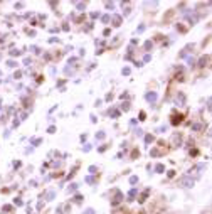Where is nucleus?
I'll list each match as a JSON object with an SVG mask.
<instances>
[{
	"label": "nucleus",
	"instance_id": "8",
	"mask_svg": "<svg viewBox=\"0 0 212 214\" xmlns=\"http://www.w3.org/2000/svg\"><path fill=\"white\" fill-rule=\"evenodd\" d=\"M121 199H123V194H121V192H116V196H115V199H113V204H118Z\"/></svg>",
	"mask_w": 212,
	"mask_h": 214
},
{
	"label": "nucleus",
	"instance_id": "28",
	"mask_svg": "<svg viewBox=\"0 0 212 214\" xmlns=\"http://www.w3.org/2000/svg\"><path fill=\"white\" fill-rule=\"evenodd\" d=\"M192 128H194V130H200V128H202V125H199V123H195V125L192 126Z\"/></svg>",
	"mask_w": 212,
	"mask_h": 214
},
{
	"label": "nucleus",
	"instance_id": "15",
	"mask_svg": "<svg viewBox=\"0 0 212 214\" xmlns=\"http://www.w3.org/2000/svg\"><path fill=\"white\" fill-rule=\"evenodd\" d=\"M76 7H78L79 10H83V9H84V3H83V2H76Z\"/></svg>",
	"mask_w": 212,
	"mask_h": 214
},
{
	"label": "nucleus",
	"instance_id": "29",
	"mask_svg": "<svg viewBox=\"0 0 212 214\" xmlns=\"http://www.w3.org/2000/svg\"><path fill=\"white\" fill-rule=\"evenodd\" d=\"M128 108H130V105H128V103H123V106H121V110H125V111H126Z\"/></svg>",
	"mask_w": 212,
	"mask_h": 214
},
{
	"label": "nucleus",
	"instance_id": "19",
	"mask_svg": "<svg viewBox=\"0 0 212 214\" xmlns=\"http://www.w3.org/2000/svg\"><path fill=\"white\" fill-rule=\"evenodd\" d=\"M14 204H15V206H22V204H24V202H22V201H20V199H14Z\"/></svg>",
	"mask_w": 212,
	"mask_h": 214
},
{
	"label": "nucleus",
	"instance_id": "1",
	"mask_svg": "<svg viewBox=\"0 0 212 214\" xmlns=\"http://www.w3.org/2000/svg\"><path fill=\"white\" fill-rule=\"evenodd\" d=\"M195 180L192 177H182L180 179V185L182 187H185V189H190V187H194Z\"/></svg>",
	"mask_w": 212,
	"mask_h": 214
},
{
	"label": "nucleus",
	"instance_id": "22",
	"mask_svg": "<svg viewBox=\"0 0 212 214\" xmlns=\"http://www.w3.org/2000/svg\"><path fill=\"white\" fill-rule=\"evenodd\" d=\"M89 172H91V174H96V167H94V165H91V167H89Z\"/></svg>",
	"mask_w": 212,
	"mask_h": 214
},
{
	"label": "nucleus",
	"instance_id": "24",
	"mask_svg": "<svg viewBox=\"0 0 212 214\" xmlns=\"http://www.w3.org/2000/svg\"><path fill=\"white\" fill-rule=\"evenodd\" d=\"M86 182H88V184H93V182H94V177H86Z\"/></svg>",
	"mask_w": 212,
	"mask_h": 214
},
{
	"label": "nucleus",
	"instance_id": "2",
	"mask_svg": "<svg viewBox=\"0 0 212 214\" xmlns=\"http://www.w3.org/2000/svg\"><path fill=\"white\" fill-rule=\"evenodd\" d=\"M109 20H113V25H121V15H116V14H113L111 17H109Z\"/></svg>",
	"mask_w": 212,
	"mask_h": 214
},
{
	"label": "nucleus",
	"instance_id": "9",
	"mask_svg": "<svg viewBox=\"0 0 212 214\" xmlns=\"http://www.w3.org/2000/svg\"><path fill=\"white\" fill-rule=\"evenodd\" d=\"M207 61H209V57H205V56H204V57H200V61H199V66H200V68H204Z\"/></svg>",
	"mask_w": 212,
	"mask_h": 214
},
{
	"label": "nucleus",
	"instance_id": "7",
	"mask_svg": "<svg viewBox=\"0 0 212 214\" xmlns=\"http://www.w3.org/2000/svg\"><path fill=\"white\" fill-rule=\"evenodd\" d=\"M180 140H182V137H180V133H175V135H174V137H172V142H174V145H178V143H180Z\"/></svg>",
	"mask_w": 212,
	"mask_h": 214
},
{
	"label": "nucleus",
	"instance_id": "17",
	"mask_svg": "<svg viewBox=\"0 0 212 214\" xmlns=\"http://www.w3.org/2000/svg\"><path fill=\"white\" fill-rule=\"evenodd\" d=\"M145 142H146V143L153 142V137H152V135H146V137H145Z\"/></svg>",
	"mask_w": 212,
	"mask_h": 214
},
{
	"label": "nucleus",
	"instance_id": "32",
	"mask_svg": "<svg viewBox=\"0 0 212 214\" xmlns=\"http://www.w3.org/2000/svg\"><path fill=\"white\" fill-rule=\"evenodd\" d=\"M123 74H130V68H125V69H123Z\"/></svg>",
	"mask_w": 212,
	"mask_h": 214
},
{
	"label": "nucleus",
	"instance_id": "16",
	"mask_svg": "<svg viewBox=\"0 0 212 214\" xmlns=\"http://www.w3.org/2000/svg\"><path fill=\"white\" fill-rule=\"evenodd\" d=\"M96 138H98V140H103V138H105V133H103V132L96 133Z\"/></svg>",
	"mask_w": 212,
	"mask_h": 214
},
{
	"label": "nucleus",
	"instance_id": "14",
	"mask_svg": "<svg viewBox=\"0 0 212 214\" xmlns=\"http://www.w3.org/2000/svg\"><path fill=\"white\" fill-rule=\"evenodd\" d=\"M136 182H138V177H136V175L130 177V184H136Z\"/></svg>",
	"mask_w": 212,
	"mask_h": 214
},
{
	"label": "nucleus",
	"instance_id": "21",
	"mask_svg": "<svg viewBox=\"0 0 212 214\" xmlns=\"http://www.w3.org/2000/svg\"><path fill=\"white\" fill-rule=\"evenodd\" d=\"M106 7H108V9H113V7H115V3H113V2H106Z\"/></svg>",
	"mask_w": 212,
	"mask_h": 214
},
{
	"label": "nucleus",
	"instance_id": "30",
	"mask_svg": "<svg viewBox=\"0 0 212 214\" xmlns=\"http://www.w3.org/2000/svg\"><path fill=\"white\" fill-rule=\"evenodd\" d=\"M32 143H34V145H37V143H40V138H32Z\"/></svg>",
	"mask_w": 212,
	"mask_h": 214
},
{
	"label": "nucleus",
	"instance_id": "27",
	"mask_svg": "<svg viewBox=\"0 0 212 214\" xmlns=\"http://www.w3.org/2000/svg\"><path fill=\"white\" fill-rule=\"evenodd\" d=\"M109 17L111 15H103V22H109Z\"/></svg>",
	"mask_w": 212,
	"mask_h": 214
},
{
	"label": "nucleus",
	"instance_id": "6",
	"mask_svg": "<svg viewBox=\"0 0 212 214\" xmlns=\"http://www.w3.org/2000/svg\"><path fill=\"white\" fill-rule=\"evenodd\" d=\"M197 20H199V15H197V14H190V15H189V22H190L192 25L197 24Z\"/></svg>",
	"mask_w": 212,
	"mask_h": 214
},
{
	"label": "nucleus",
	"instance_id": "12",
	"mask_svg": "<svg viewBox=\"0 0 212 214\" xmlns=\"http://www.w3.org/2000/svg\"><path fill=\"white\" fill-rule=\"evenodd\" d=\"M136 196V189H133V191H130V194H128V197H130V201L133 199V197Z\"/></svg>",
	"mask_w": 212,
	"mask_h": 214
},
{
	"label": "nucleus",
	"instance_id": "20",
	"mask_svg": "<svg viewBox=\"0 0 212 214\" xmlns=\"http://www.w3.org/2000/svg\"><path fill=\"white\" fill-rule=\"evenodd\" d=\"M81 201H83V197L79 196V194H78V196L74 197V202H81Z\"/></svg>",
	"mask_w": 212,
	"mask_h": 214
},
{
	"label": "nucleus",
	"instance_id": "3",
	"mask_svg": "<svg viewBox=\"0 0 212 214\" xmlns=\"http://www.w3.org/2000/svg\"><path fill=\"white\" fill-rule=\"evenodd\" d=\"M204 169H205V165H204V163H199V165H195L194 169H190V174H192V172H195L197 175H200V174H202L200 170H204Z\"/></svg>",
	"mask_w": 212,
	"mask_h": 214
},
{
	"label": "nucleus",
	"instance_id": "10",
	"mask_svg": "<svg viewBox=\"0 0 212 214\" xmlns=\"http://www.w3.org/2000/svg\"><path fill=\"white\" fill-rule=\"evenodd\" d=\"M184 101H185V96H184V94H180V96H177V103H180V106L184 105Z\"/></svg>",
	"mask_w": 212,
	"mask_h": 214
},
{
	"label": "nucleus",
	"instance_id": "18",
	"mask_svg": "<svg viewBox=\"0 0 212 214\" xmlns=\"http://www.w3.org/2000/svg\"><path fill=\"white\" fill-rule=\"evenodd\" d=\"M180 122H182V116H175V118H174V125L180 123Z\"/></svg>",
	"mask_w": 212,
	"mask_h": 214
},
{
	"label": "nucleus",
	"instance_id": "5",
	"mask_svg": "<svg viewBox=\"0 0 212 214\" xmlns=\"http://www.w3.org/2000/svg\"><path fill=\"white\" fill-rule=\"evenodd\" d=\"M54 196H56V192H54V191H47V192L44 194V199H47V201H52Z\"/></svg>",
	"mask_w": 212,
	"mask_h": 214
},
{
	"label": "nucleus",
	"instance_id": "4",
	"mask_svg": "<svg viewBox=\"0 0 212 214\" xmlns=\"http://www.w3.org/2000/svg\"><path fill=\"white\" fill-rule=\"evenodd\" d=\"M146 101L153 105V103L157 101V93H146Z\"/></svg>",
	"mask_w": 212,
	"mask_h": 214
},
{
	"label": "nucleus",
	"instance_id": "25",
	"mask_svg": "<svg viewBox=\"0 0 212 214\" xmlns=\"http://www.w3.org/2000/svg\"><path fill=\"white\" fill-rule=\"evenodd\" d=\"M84 214H94V209H91V207H89V209L84 211Z\"/></svg>",
	"mask_w": 212,
	"mask_h": 214
},
{
	"label": "nucleus",
	"instance_id": "31",
	"mask_svg": "<svg viewBox=\"0 0 212 214\" xmlns=\"http://www.w3.org/2000/svg\"><path fill=\"white\" fill-rule=\"evenodd\" d=\"M76 189H78V185H76V184H72V185L69 187V192H71V191H76Z\"/></svg>",
	"mask_w": 212,
	"mask_h": 214
},
{
	"label": "nucleus",
	"instance_id": "11",
	"mask_svg": "<svg viewBox=\"0 0 212 214\" xmlns=\"http://www.w3.org/2000/svg\"><path fill=\"white\" fill-rule=\"evenodd\" d=\"M109 116H113V118H118V116H120V111H118V110H113V111H109Z\"/></svg>",
	"mask_w": 212,
	"mask_h": 214
},
{
	"label": "nucleus",
	"instance_id": "23",
	"mask_svg": "<svg viewBox=\"0 0 212 214\" xmlns=\"http://www.w3.org/2000/svg\"><path fill=\"white\" fill-rule=\"evenodd\" d=\"M10 54H12V56H19V54H20V51H17V49H14V51H10Z\"/></svg>",
	"mask_w": 212,
	"mask_h": 214
},
{
	"label": "nucleus",
	"instance_id": "26",
	"mask_svg": "<svg viewBox=\"0 0 212 214\" xmlns=\"http://www.w3.org/2000/svg\"><path fill=\"white\" fill-rule=\"evenodd\" d=\"M7 64H9V66H10V68H15V66H17V64H15V62H14V61H9V62H7Z\"/></svg>",
	"mask_w": 212,
	"mask_h": 214
},
{
	"label": "nucleus",
	"instance_id": "13",
	"mask_svg": "<svg viewBox=\"0 0 212 214\" xmlns=\"http://www.w3.org/2000/svg\"><path fill=\"white\" fill-rule=\"evenodd\" d=\"M163 169H165V167H163L162 163H158V165L155 167V170H157V172H163Z\"/></svg>",
	"mask_w": 212,
	"mask_h": 214
}]
</instances>
